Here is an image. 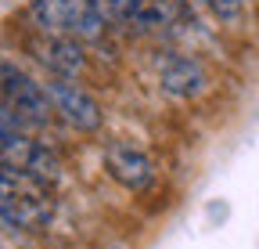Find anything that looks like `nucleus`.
<instances>
[{
  "label": "nucleus",
  "instance_id": "nucleus-1",
  "mask_svg": "<svg viewBox=\"0 0 259 249\" xmlns=\"http://www.w3.org/2000/svg\"><path fill=\"white\" fill-rule=\"evenodd\" d=\"M54 202L47 181L15 166H0V221L22 231H40L51 224Z\"/></svg>",
  "mask_w": 259,
  "mask_h": 249
},
{
  "label": "nucleus",
  "instance_id": "nucleus-2",
  "mask_svg": "<svg viewBox=\"0 0 259 249\" xmlns=\"http://www.w3.org/2000/svg\"><path fill=\"white\" fill-rule=\"evenodd\" d=\"M25 15L40 33H54V37L101 40L105 33V15L90 0H29Z\"/></svg>",
  "mask_w": 259,
  "mask_h": 249
},
{
  "label": "nucleus",
  "instance_id": "nucleus-3",
  "mask_svg": "<svg viewBox=\"0 0 259 249\" xmlns=\"http://www.w3.org/2000/svg\"><path fill=\"white\" fill-rule=\"evenodd\" d=\"M0 105L11 116H18L22 123H29V127H47L54 116V105L47 98L44 83H36L8 58H0Z\"/></svg>",
  "mask_w": 259,
  "mask_h": 249
},
{
  "label": "nucleus",
  "instance_id": "nucleus-4",
  "mask_svg": "<svg viewBox=\"0 0 259 249\" xmlns=\"http://www.w3.org/2000/svg\"><path fill=\"white\" fill-rule=\"evenodd\" d=\"M44 90H47V98H51V105H54V116H61L72 130L90 134V130L101 127V105H97L72 76H58V73H54V76L44 83Z\"/></svg>",
  "mask_w": 259,
  "mask_h": 249
},
{
  "label": "nucleus",
  "instance_id": "nucleus-5",
  "mask_svg": "<svg viewBox=\"0 0 259 249\" xmlns=\"http://www.w3.org/2000/svg\"><path fill=\"white\" fill-rule=\"evenodd\" d=\"M105 170H108V177L115 184H122L126 192H148L155 184V177H158L155 163L141 148L126 145V141H112L105 148Z\"/></svg>",
  "mask_w": 259,
  "mask_h": 249
},
{
  "label": "nucleus",
  "instance_id": "nucleus-6",
  "mask_svg": "<svg viewBox=\"0 0 259 249\" xmlns=\"http://www.w3.org/2000/svg\"><path fill=\"white\" fill-rule=\"evenodd\" d=\"M32 54H36L40 65H47L51 73L58 76H79L87 58L79 51V40L76 37H54V33H40L36 40H32Z\"/></svg>",
  "mask_w": 259,
  "mask_h": 249
},
{
  "label": "nucleus",
  "instance_id": "nucleus-7",
  "mask_svg": "<svg viewBox=\"0 0 259 249\" xmlns=\"http://www.w3.org/2000/svg\"><path fill=\"white\" fill-rule=\"evenodd\" d=\"M158 83L173 98H198L205 90V69L187 54H166L158 61Z\"/></svg>",
  "mask_w": 259,
  "mask_h": 249
},
{
  "label": "nucleus",
  "instance_id": "nucleus-8",
  "mask_svg": "<svg viewBox=\"0 0 259 249\" xmlns=\"http://www.w3.org/2000/svg\"><path fill=\"white\" fill-rule=\"evenodd\" d=\"M90 4L105 15V22H122V25L148 29V18H144L141 0H90Z\"/></svg>",
  "mask_w": 259,
  "mask_h": 249
},
{
  "label": "nucleus",
  "instance_id": "nucleus-9",
  "mask_svg": "<svg viewBox=\"0 0 259 249\" xmlns=\"http://www.w3.org/2000/svg\"><path fill=\"white\" fill-rule=\"evenodd\" d=\"M141 8H144L148 25H169V22H177L184 15L180 0H141Z\"/></svg>",
  "mask_w": 259,
  "mask_h": 249
},
{
  "label": "nucleus",
  "instance_id": "nucleus-10",
  "mask_svg": "<svg viewBox=\"0 0 259 249\" xmlns=\"http://www.w3.org/2000/svg\"><path fill=\"white\" fill-rule=\"evenodd\" d=\"M241 4H245V0H209V8H212L223 22H234V18L241 15Z\"/></svg>",
  "mask_w": 259,
  "mask_h": 249
},
{
  "label": "nucleus",
  "instance_id": "nucleus-11",
  "mask_svg": "<svg viewBox=\"0 0 259 249\" xmlns=\"http://www.w3.org/2000/svg\"><path fill=\"white\" fill-rule=\"evenodd\" d=\"M0 166H4V159H0Z\"/></svg>",
  "mask_w": 259,
  "mask_h": 249
}]
</instances>
